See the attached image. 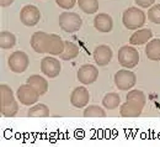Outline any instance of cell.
<instances>
[{
  "label": "cell",
  "mask_w": 160,
  "mask_h": 147,
  "mask_svg": "<svg viewBox=\"0 0 160 147\" xmlns=\"http://www.w3.org/2000/svg\"><path fill=\"white\" fill-rule=\"evenodd\" d=\"M27 84H30L31 87H33L40 95H44L48 92V82L38 74H33L31 77H28L27 79Z\"/></svg>",
  "instance_id": "cell-16"
},
{
  "label": "cell",
  "mask_w": 160,
  "mask_h": 147,
  "mask_svg": "<svg viewBox=\"0 0 160 147\" xmlns=\"http://www.w3.org/2000/svg\"><path fill=\"white\" fill-rule=\"evenodd\" d=\"M16 45V36L10 31L0 32V47L1 50H10Z\"/></svg>",
  "instance_id": "cell-22"
},
{
  "label": "cell",
  "mask_w": 160,
  "mask_h": 147,
  "mask_svg": "<svg viewBox=\"0 0 160 147\" xmlns=\"http://www.w3.org/2000/svg\"><path fill=\"white\" fill-rule=\"evenodd\" d=\"M77 77H78V81L80 83L89 85V84L96 82V79L99 77V71L92 64H84L79 68Z\"/></svg>",
  "instance_id": "cell-9"
},
{
  "label": "cell",
  "mask_w": 160,
  "mask_h": 147,
  "mask_svg": "<svg viewBox=\"0 0 160 147\" xmlns=\"http://www.w3.org/2000/svg\"><path fill=\"white\" fill-rule=\"evenodd\" d=\"M137 83V77L132 71L121 69L115 74V84L120 90H129Z\"/></svg>",
  "instance_id": "cell-6"
},
{
  "label": "cell",
  "mask_w": 160,
  "mask_h": 147,
  "mask_svg": "<svg viewBox=\"0 0 160 147\" xmlns=\"http://www.w3.org/2000/svg\"><path fill=\"white\" fill-rule=\"evenodd\" d=\"M57 5L64 9V10H70L75 6V4L78 3V0H56Z\"/></svg>",
  "instance_id": "cell-29"
},
{
  "label": "cell",
  "mask_w": 160,
  "mask_h": 147,
  "mask_svg": "<svg viewBox=\"0 0 160 147\" xmlns=\"http://www.w3.org/2000/svg\"><path fill=\"white\" fill-rule=\"evenodd\" d=\"M81 25H82V20L77 13L64 11L59 15L60 29L68 34H74L79 31Z\"/></svg>",
  "instance_id": "cell-2"
},
{
  "label": "cell",
  "mask_w": 160,
  "mask_h": 147,
  "mask_svg": "<svg viewBox=\"0 0 160 147\" xmlns=\"http://www.w3.org/2000/svg\"><path fill=\"white\" fill-rule=\"evenodd\" d=\"M64 47H65V41L62 40L59 35H56V34L48 35L46 53H49L51 56H60L62 52L64 51Z\"/></svg>",
  "instance_id": "cell-10"
},
{
  "label": "cell",
  "mask_w": 160,
  "mask_h": 147,
  "mask_svg": "<svg viewBox=\"0 0 160 147\" xmlns=\"http://www.w3.org/2000/svg\"><path fill=\"white\" fill-rule=\"evenodd\" d=\"M41 20V11L36 5H25L20 11V21L25 26H35Z\"/></svg>",
  "instance_id": "cell-5"
},
{
  "label": "cell",
  "mask_w": 160,
  "mask_h": 147,
  "mask_svg": "<svg viewBox=\"0 0 160 147\" xmlns=\"http://www.w3.org/2000/svg\"><path fill=\"white\" fill-rule=\"evenodd\" d=\"M122 22L128 30H139L145 24V14L138 8H128L126 11H123Z\"/></svg>",
  "instance_id": "cell-1"
},
{
  "label": "cell",
  "mask_w": 160,
  "mask_h": 147,
  "mask_svg": "<svg viewBox=\"0 0 160 147\" xmlns=\"http://www.w3.org/2000/svg\"><path fill=\"white\" fill-rule=\"evenodd\" d=\"M60 69H62L60 62L53 56L44 57L41 61V72L48 78H56L57 76H59Z\"/></svg>",
  "instance_id": "cell-8"
},
{
  "label": "cell",
  "mask_w": 160,
  "mask_h": 147,
  "mask_svg": "<svg viewBox=\"0 0 160 147\" xmlns=\"http://www.w3.org/2000/svg\"><path fill=\"white\" fill-rule=\"evenodd\" d=\"M78 5L85 14H95L99 10L98 0H78Z\"/></svg>",
  "instance_id": "cell-25"
},
{
  "label": "cell",
  "mask_w": 160,
  "mask_h": 147,
  "mask_svg": "<svg viewBox=\"0 0 160 147\" xmlns=\"http://www.w3.org/2000/svg\"><path fill=\"white\" fill-rule=\"evenodd\" d=\"M94 27L100 32H110L113 27V20L108 14H99L94 19Z\"/></svg>",
  "instance_id": "cell-14"
},
{
  "label": "cell",
  "mask_w": 160,
  "mask_h": 147,
  "mask_svg": "<svg viewBox=\"0 0 160 147\" xmlns=\"http://www.w3.org/2000/svg\"><path fill=\"white\" fill-rule=\"evenodd\" d=\"M28 56L23 52V51H15L14 53L10 55L8 64L9 68L14 72V73H23L27 67H28Z\"/></svg>",
  "instance_id": "cell-4"
},
{
  "label": "cell",
  "mask_w": 160,
  "mask_h": 147,
  "mask_svg": "<svg viewBox=\"0 0 160 147\" xmlns=\"http://www.w3.org/2000/svg\"><path fill=\"white\" fill-rule=\"evenodd\" d=\"M89 100H90V94H89L88 89L84 88V87L75 88L72 92V94H70V103L74 105L75 108L81 109V108L86 106L88 103H89Z\"/></svg>",
  "instance_id": "cell-11"
},
{
  "label": "cell",
  "mask_w": 160,
  "mask_h": 147,
  "mask_svg": "<svg viewBox=\"0 0 160 147\" xmlns=\"http://www.w3.org/2000/svg\"><path fill=\"white\" fill-rule=\"evenodd\" d=\"M142 111H143V108L132 104L129 102L123 103L120 108V115L123 118H138L140 116Z\"/></svg>",
  "instance_id": "cell-17"
},
{
  "label": "cell",
  "mask_w": 160,
  "mask_h": 147,
  "mask_svg": "<svg viewBox=\"0 0 160 147\" xmlns=\"http://www.w3.org/2000/svg\"><path fill=\"white\" fill-rule=\"evenodd\" d=\"M121 104V98L117 93H107L103 99H102V105L107 110L116 109Z\"/></svg>",
  "instance_id": "cell-24"
},
{
  "label": "cell",
  "mask_w": 160,
  "mask_h": 147,
  "mask_svg": "<svg viewBox=\"0 0 160 147\" xmlns=\"http://www.w3.org/2000/svg\"><path fill=\"white\" fill-rule=\"evenodd\" d=\"M118 62L124 68H134L139 63V53L132 46H123L118 51Z\"/></svg>",
  "instance_id": "cell-3"
},
{
  "label": "cell",
  "mask_w": 160,
  "mask_h": 147,
  "mask_svg": "<svg viewBox=\"0 0 160 147\" xmlns=\"http://www.w3.org/2000/svg\"><path fill=\"white\" fill-rule=\"evenodd\" d=\"M85 118H105L106 111L99 105H90L84 110Z\"/></svg>",
  "instance_id": "cell-26"
},
{
  "label": "cell",
  "mask_w": 160,
  "mask_h": 147,
  "mask_svg": "<svg viewBox=\"0 0 160 147\" xmlns=\"http://www.w3.org/2000/svg\"><path fill=\"white\" fill-rule=\"evenodd\" d=\"M16 97L20 100L21 104L30 106V105L36 104L41 95L38 94V92L33 87H31L30 84H23L18 89Z\"/></svg>",
  "instance_id": "cell-7"
},
{
  "label": "cell",
  "mask_w": 160,
  "mask_h": 147,
  "mask_svg": "<svg viewBox=\"0 0 160 147\" xmlns=\"http://www.w3.org/2000/svg\"><path fill=\"white\" fill-rule=\"evenodd\" d=\"M152 37L153 32L150 29H140L129 37V43L132 46H142L144 43H148Z\"/></svg>",
  "instance_id": "cell-15"
},
{
  "label": "cell",
  "mask_w": 160,
  "mask_h": 147,
  "mask_svg": "<svg viewBox=\"0 0 160 147\" xmlns=\"http://www.w3.org/2000/svg\"><path fill=\"white\" fill-rule=\"evenodd\" d=\"M48 35L43 31H37L31 36V47L33 48V51H36L37 53H46V46H47V40H48Z\"/></svg>",
  "instance_id": "cell-13"
},
{
  "label": "cell",
  "mask_w": 160,
  "mask_h": 147,
  "mask_svg": "<svg viewBox=\"0 0 160 147\" xmlns=\"http://www.w3.org/2000/svg\"><path fill=\"white\" fill-rule=\"evenodd\" d=\"M28 118H48L49 116V108L46 104L32 105L27 111Z\"/></svg>",
  "instance_id": "cell-21"
},
{
  "label": "cell",
  "mask_w": 160,
  "mask_h": 147,
  "mask_svg": "<svg viewBox=\"0 0 160 147\" xmlns=\"http://www.w3.org/2000/svg\"><path fill=\"white\" fill-rule=\"evenodd\" d=\"M14 100L15 99H14V93L11 88L6 84H1L0 85V106L10 105Z\"/></svg>",
  "instance_id": "cell-23"
},
{
  "label": "cell",
  "mask_w": 160,
  "mask_h": 147,
  "mask_svg": "<svg viewBox=\"0 0 160 147\" xmlns=\"http://www.w3.org/2000/svg\"><path fill=\"white\" fill-rule=\"evenodd\" d=\"M145 55L152 61H160V39H154L147 43Z\"/></svg>",
  "instance_id": "cell-18"
},
{
  "label": "cell",
  "mask_w": 160,
  "mask_h": 147,
  "mask_svg": "<svg viewBox=\"0 0 160 147\" xmlns=\"http://www.w3.org/2000/svg\"><path fill=\"white\" fill-rule=\"evenodd\" d=\"M18 111H19V104H18L16 100H14L10 105L0 106V113L5 118H12L18 114Z\"/></svg>",
  "instance_id": "cell-27"
},
{
  "label": "cell",
  "mask_w": 160,
  "mask_h": 147,
  "mask_svg": "<svg viewBox=\"0 0 160 147\" xmlns=\"http://www.w3.org/2000/svg\"><path fill=\"white\" fill-rule=\"evenodd\" d=\"M79 55V47L72 41H65V47L64 51L60 55V60L62 61H70L73 58H75Z\"/></svg>",
  "instance_id": "cell-19"
},
{
  "label": "cell",
  "mask_w": 160,
  "mask_h": 147,
  "mask_svg": "<svg viewBox=\"0 0 160 147\" xmlns=\"http://www.w3.org/2000/svg\"><path fill=\"white\" fill-rule=\"evenodd\" d=\"M112 56H113L112 55V50L108 46H106V45L98 46L95 48V51H94V60L101 67L107 66L108 63L111 62Z\"/></svg>",
  "instance_id": "cell-12"
},
{
  "label": "cell",
  "mask_w": 160,
  "mask_h": 147,
  "mask_svg": "<svg viewBox=\"0 0 160 147\" xmlns=\"http://www.w3.org/2000/svg\"><path fill=\"white\" fill-rule=\"evenodd\" d=\"M134 1L140 8H150L155 3V0H134Z\"/></svg>",
  "instance_id": "cell-30"
},
{
  "label": "cell",
  "mask_w": 160,
  "mask_h": 147,
  "mask_svg": "<svg viewBox=\"0 0 160 147\" xmlns=\"http://www.w3.org/2000/svg\"><path fill=\"white\" fill-rule=\"evenodd\" d=\"M126 99H127V102L137 105V106H140V108H144V105L147 103L145 94L142 90H138V89L129 90L128 94H127V97H126Z\"/></svg>",
  "instance_id": "cell-20"
},
{
  "label": "cell",
  "mask_w": 160,
  "mask_h": 147,
  "mask_svg": "<svg viewBox=\"0 0 160 147\" xmlns=\"http://www.w3.org/2000/svg\"><path fill=\"white\" fill-rule=\"evenodd\" d=\"M148 19L152 22H154V24L160 25V4L152 6L148 10Z\"/></svg>",
  "instance_id": "cell-28"
},
{
  "label": "cell",
  "mask_w": 160,
  "mask_h": 147,
  "mask_svg": "<svg viewBox=\"0 0 160 147\" xmlns=\"http://www.w3.org/2000/svg\"><path fill=\"white\" fill-rule=\"evenodd\" d=\"M15 0H0V5L1 8H6V6H10Z\"/></svg>",
  "instance_id": "cell-31"
}]
</instances>
